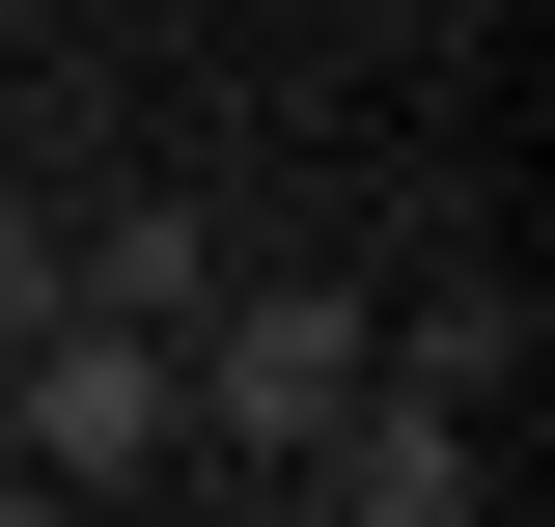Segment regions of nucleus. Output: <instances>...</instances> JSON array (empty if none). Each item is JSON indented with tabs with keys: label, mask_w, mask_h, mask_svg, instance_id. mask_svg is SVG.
I'll list each match as a JSON object with an SVG mask.
<instances>
[{
	"label": "nucleus",
	"mask_w": 555,
	"mask_h": 527,
	"mask_svg": "<svg viewBox=\"0 0 555 527\" xmlns=\"http://www.w3.org/2000/svg\"><path fill=\"white\" fill-rule=\"evenodd\" d=\"M361 361H389V333H361V306H334V278H222V306H195V333H167V389H195V416H222V445H278V472H306V416H334V389H361Z\"/></svg>",
	"instance_id": "1"
},
{
	"label": "nucleus",
	"mask_w": 555,
	"mask_h": 527,
	"mask_svg": "<svg viewBox=\"0 0 555 527\" xmlns=\"http://www.w3.org/2000/svg\"><path fill=\"white\" fill-rule=\"evenodd\" d=\"M0 416H28V472H83V500H112L195 389H167V333H112V306H0Z\"/></svg>",
	"instance_id": "2"
},
{
	"label": "nucleus",
	"mask_w": 555,
	"mask_h": 527,
	"mask_svg": "<svg viewBox=\"0 0 555 527\" xmlns=\"http://www.w3.org/2000/svg\"><path fill=\"white\" fill-rule=\"evenodd\" d=\"M306 472H334V527H473V389H416V361H361V389L306 416Z\"/></svg>",
	"instance_id": "3"
},
{
	"label": "nucleus",
	"mask_w": 555,
	"mask_h": 527,
	"mask_svg": "<svg viewBox=\"0 0 555 527\" xmlns=\"http://www.w3.org/2000/svg\"><path fill=\"white\" fill-rule=\"evenodd\" d=\"M56 306H112V333H195V306H222V222H195V195H112V222L56 250Z\"/></svg>",
	"instance_id": "4"
},
{
	"label": "nucleus",
	"mask_w": 555,
	"mask_h": 527,
	"mask_svg": "<svg viewBox=\"0 0 555 527\" xmlns=\"http://www.w3.org/2000/svg\"><path fill=\"white\" fill-rule=\"evenodd\" d=\"M0 527H83V472H0Z\"/></svg>",
	"instance_id": "5"
},
{
	"label": "nucleus",
	"mask_w": 555,
	"mask_h": 527,
	"mask_svg": "<svg viewBox=\"0 0 555 527\" xmlns=\"http://www.w3.org/2000/svg\"><path fill=\"white\" fill-rule=\"evenodd\" d=\"M0 472H28V416H0Z\"/></svg>",
	"instance_id": "6"
}]
</instances>
